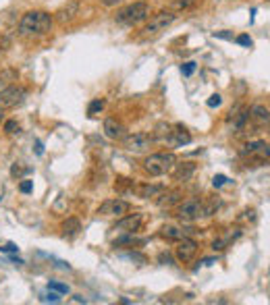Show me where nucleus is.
<instances>
[{
  "instance_id": "1",
  "label": "nucleus",
  "mask_w": 270,
  "mask_h": 305,
  "mask_svg": "<svg viewBox=\"0 0 270 305\" xmlns=\"http://www.w3.org/2000/svg\"><path fill=\"white\" fill-rule=\"evenodd\" d=\"M52 15H48L44 11H31L25 13L21 17V23H19V33L21 36H44L52 29Z\"/></svg>"
},
{
  "instance_id": "2",
  "label": "nucleus",
  "mask_w": 270,
  "mask_h": 305,
  "mask_svg": "<svg viewBox=\"0 0 270 305\" xmlns=\"http://www.w3.org/2000/svg\"><path fill=\"white\" fill-rule=\"evenodd\" d=\"M177 166V156L173 151H160V154H150L144 160V171L152 177H162L166 173H171L173 168Z\"/></svg>"
},
{
  "instance_id": "3",
  "label": "nucleus",
  "mask_w": 270,
  "mask_h": 305,
  "mask_svg": "<svg viewBox=\"0 0 270 305\" xmlns=\"http://www.w3.org/2000/svg\"><path fill=\"white\" fill-rule=\"evenodd\" d=\"M150 17V5L140 0V3H131L125 9H121L116 13V23L121 25H138L142 21H146Z\"/></svg>"
},
{
  "instance_id": "4",
  "label": "nucleus",
  "mask_w": 270,
  "mask_h": 305,
  "mask_svg": "<svg viewBox=\"0 0 270 305\" xmlns=\"http://www.w3.org/2000/svg\"><path fill=\"white\" fill-rule=\"evenodd\" d=\"M175 19H177V15L173 11H160L154 17H150V21L144 25L142 33H144V36H156V33L164 31L168 25H173Z\"/></svg>"
},
{
  "instance_id": "5",
  "label": "nucleus",
  "mask_w": 270,
  "mask_h": 305,
  "mask_svg": "<svg viewBox=\"0 0 270 305\" xmlns=\"http://www.w3.org/2000/svg\"><path fill=\"white\" fill-rule=\"evenodd\" d=\"M154 135L150 133H131V135H125L123 139V147L127 151H133V154H144L148 151L152 145H154Z\"/></svg>"
},
{
  "instance_id": "6",
  "label": "nucleus",
  "mask_w": 270,
  "mask_h": 305,
  "mask_svg": "<svg viewBox=\"0 0 270 305\" xmlns=\"http://www.w3.org/2000/svg\"><path fill=\"white\" fill-rule=\"evenodd\" d=\"M177 216L181 220H185V222H193L199 216H204V201L197 197H189V199L181 201L177 208Z\"/></svg>"
},
{
  "instance_id": "7",
  "label": "nucleus",
  "mask_w": 270,
  "mask_h": 305,
  "mask_svg": "<svg viewBox=\"0 0 270 305\" xmlns=\"http://www.w3.org/2000/svg\"><path fill=\"white\" fill-rule=\"evenodd\" d=\"M25 90L19 86H7L5 90H0V108L7 110V108H15L19 106L23 98H25Z\"/></svg>"
},
{
  "instance_id": "8",
  "label": "nucleus",
  "mask_w": 270,
  "mask_h": 305,
  "mask_svg": "<svg viewBox=\"0 0 270 305\" xmlns=\"http://www.w3.org/2000/svg\"><path fill=\"white\" fill-rule=\"evenodd\" d=\"M241 156L251 158V160H268L270 158V145H266V141H249L243 145V149L239 151Z\"/></svg>"
},
{
  "instance_id": "9",
  "label": "nucleus",
  "mask_w": 270,
  "mask_h": 305,
  "mask_svg": "<svg viewBox=\"0 0 270 305\" xmlns=\"http://www.w3.org/2000/svg\"><path fill=\"white\" fill-rule=\"evenodd\" d=\"M197 253V243L193 239H189V237H181V239L177 241V247H175V256L179 262H191L193 256Z\"/></svg>"
},
{
  "instance_id": "10",
  "label": "nucleus",
  "mask_w": 270,
  "mask_h": 305,
  "mask_svg": "<svg viewBox=\"0 0 270 305\" xmlns=\"http://www.w3.org/2000/svg\"><path fill=\"white\" fill-rule=\"evenodd\" d=\"M129 203L123 201V199H106L102 206L98 208V214H102V216H123L129 212Z\"/></svg>"
},
{
  "instance_id": "11",
  "label": "nucleus",
  "mask_w": 270,
  "mask_h": 305,
  "mask_svg": "<svg viewBox=\"0 0 270 305\" xmlns=\"http://www.w3.org/2000/svg\"><path fill=\"white\" fill-rule=\"evenodd\" d=\"M144 222L142 214H129V216H123L121 220H116V224L112 226V231H119V233H135L140 231Z\"/></svg>"
},
{
  "instance_id": "12",
  "label": "nucleus",
  "mask_w": 270,
  "mask_h": 305,
  "mask_svg": "<svg viewBox=\"0 0 270 305\" xmlns=\"http://www.w3.org/2000/svg\"><path fill=\"white\" fill-rule=\"evenodd\" d=\"M104 135H106L108 139H112V141H123L125 135H127V129H125L123 123L116 121V118L108 116L106 121H104Z\"/></svg>"
},
{
  "instance_id": "13",
  "label": "nucleus",
  "mask_w": 270,
  "mask_h": 305,
  "mask_svg": "<svg viewBox=\"0 0 270 305\" xmlns=\"http://www.w3.org/2000/svg\"><path fill=\"white\" fill-rule=\"evenodd\" d=\"M247 118L256 127H268L270 125V110L262 104H254L249 110H247Z\"/></svg>"
},
{
  "instance_id": "14",
  "label": "nucleus",
  "mask_w": 270,
  "mask_h": 305,
  "mask_svg": "<svg viewBox=\"0 0 270 305\" xmlns=\"http://www.w3.org/2000/svg\"><path fill=\"white\" fill-rule=\"evenodd\" d=\"M168 143L175 145V147H183V145L191 143V135H189V131L185 129L183 125H177L175 129H171V137H168Z\"/></svg>"
},
{
  "instance_id": "15",
  "label": "nucleus",
  "mask_w": 270,
  "mask_h": 305,
  "mask_svg": "<svg viewBox=\"0 0 270 305\" xmlns=\"http://www.w3.org/2000/svg\"><path fill=\"white\" fill-rule=\"evenodd\" d=\"M164 193V185H150V183H144L138 187V195L142 199H150V197H160Z\"/></svg>"
},
{
  "instance_id": "16",
  "label": "nucleus",
  "mask_w": 270,
  "mask_h": 305,
  "mask_svg": "<svg viewBox=\"0 0 270 305\" xmlns=\"http://www.w3.org/2000/svg\"><path fill=\"white\" fill-rule=\"evenodd\" d=\"M77 11H79V5H77V3H69V5L62 7V9L56 13V21H58V23H69V21H73L75 15H77Z\"/></svg>"
},
{
  "instance_id": "17",
  "label": "nucleus",
  "mask_w": 270,
  "mask_h": 305,
  "mask_svg": "<svg viewBox=\"0 0 270 305\" xmlns=\"http://www.w3.org/2000/svg\"><path fill=\"white\" fill-rule=\"evenodd\" d=\"M195 173V164L193 162H181L177 164V171H175V179L177 181H189Z\"/></svg>"
},
{
  "instance_id": "18",
  "label": "nucleus",
  "mask_w": 270,
  "mask_h": 305,
  "mask_svg": "<svg viewBox=\"0 0 270 305\" xmlns=\"http://www.w3.org/2000/svg\"><path fill=\"white\" fill-rule=\"evenodd\" d=\"M81 231V222H79V218H66L64 220V222H62V235L64 237H69V239H71V237H75L77 233Z\"/></svg>"
},
{
  "instance_id": "19",
  "label": "nucleus",
  "mask_w": 270,
  "mask_h": 305,
  "mask_svg": "<svg viewBox=\"0 0 270 305\" xmlns=\"http://www.w3.org/2000/svg\"><path fill=\"white\" fill-rule=\"evenodd\" d=\"M181 199V191L173 189V191H166V195H162V199H158V206L160 208H171L173 203H177Z\"/></svg>"
},
{
  "instance_id": "20",
  "label": "nucleus",
  "mask_w": 270,
  "mask_h": 305,
  "mask_svg": "<svg viewBox=\"0 0 270 305\" xmlns=\"http://www.w3.org/2000/svg\"><path fill=\"white\" fill-rule=\"evenodd\" d=\"M162 237H166V239H173V241H179L181 237H185V233L181 231V228H177V226H173V224H166V226H162V233H160Z\"/></svg>"
},
{
  "instance_id": "21",
  "label": "nucleus",
  "mask_w": 270,
  "mask_h": 305,
  "mask_svg": "<svg viewBox=\"0 0 270 305\" xmlns=\"http://www.w3.org/2000/svg\"><path fill=\"white\" fill-rule=\"evenodd\" d=\"M133 243H140V239H135L133 233H125L123 237H119V239H114V247H123V245H133Z\"/></svg>"
},
{
  "instance_id": "22",
  "label": "nucleus",
  "mask_w": 270,
  "mask_h": 305,
  "mask_svg": "<svg viewBox=\"0 0 270 305\" xmlns=\"http://www.w3.org/2000/svg\"><path fill=\"white\" fill-rule=\"evenodd\" d=\"M40 301H42V303H60V293L48 289L46 293L40 295Z\"/></svg>"
},
{
  "instance_id": "23",
  "label": "nucleus",
  "mask_w": 270,
  "mask_h": 305,
  "mask_svg": "<svg viewBox=\"0 0 270 305\" xmlns=\"http://www.w3.org/2000/svg\"><path fill=\"white\" fill-rule=\"evenodd\" d=\"M17 81V71L15 69H5V71H0V83L3 86H9V83Z\"/></svg>"
},
{
  "instance_id": "24",
  "label": "nucleus",
  "mask_w": 270,
  "mask_h": 305,
  "mask_svg": "<svg viewBox=\"0 0 270 305\" xmlns=\"http://www.w3.org/2000/svg\"><path fill=\"white\" fill-rule=\"evenodd\" d=\"M193 3H195V0H173V3H171V11L173 13L175 11H187Z\"/></svg>"
},
{
  "instance_id": "25",
  "label": "nucleus",
  "mask_w": 270,
  "mask_h": 305,
  "mask_svg": "<svg viewBox=\"0 0 270 305\" xmlns=\"http://www.w3.org/2000/svg\"><path fill=\"white\" fill-rule=\"evenodd\" d=\"M48 289H52V291H56V293H60V295L69 293V286H66L64 282H60V280H50V282H48Z\"/></svg>"
},
{
  "instance_id": "26",
  "label": "nucleus",
  "mask_w": 270,
  "mask_h": 305,
  "mask_svg": "<svg viewBox=\"0 0 270 305\" xmlns=\"http://www.w3.org/2000/svg\"><path fill=\"white\" fill-rule=\"evenodd\" d=\"M27 173H31L29 166H21V164H13L11 166V177H23Z\"/></svg>"
},
{
  "instance_id": "27",
  "label": "nucleus",
  "mask_w": 270,
  "mask_h": 305,
  "mask_svg": "<svg viewBox=\"0 0 270 305\" xmlns=\"http://www.w3.org/2000/svg\"><path fill=\"white\" fill-rule=\"evenodd\" d=\"M102 108H104V100H100V98H98V100H94L92 104H90L88 114H90V116H96V114H98L100 110H102Z\"/></svg>"
},
{
  "instance_id": "28",
  "label": "nucleus",
  "mask_w": 270,
  "mask_h": 305,
  "mask_svg": "<svg viewBox=\"0 0 270 305\" xmlns=\"http://www.w3.org/2000/svg\"><path fill=\"white\" fill-rule=\"evenodd\" d=\"M127 260H131V262H138L140 266H144V264H148V258L144 256V253H138V251H131V253H127L125 256Z\"/></svg>"
},
{
  "instance_id": "29",
  "label": "nucleus",
  "mask_w": 270,
  "mask_h": 305,
  "mask_svg": "<svg viewBox=\"0 0 270 305\" xmlns=\"http://www.w3.org/2000/svg\"><path fill=\"white\" fill-rule=\"evenodd\" d=\"M21 131V127H19V123L17 121H7L5 123V133L7 135H15V133H19Z\"/></svg>"
},
{
  "instance_id": "30",
  "label": "nucleus",
  "mask_w": 270,
  "mask_h": 305,
  "mask_svg": "<svg viewBox=\"0 0 270 305\" xmlns=\"http://www.w3.org/2000/svg\"><path fill=\"white\" fill-rule=\"evenodd\" d=\"M229 243H231V237H223V239H216V241L212 243V249H214V251H221V249H225Z\"/></svg>"
},
{
  "instance_id": "31",
  "label": "nucleus",
  "mask_w": 270,
  "mask_h": 305,
  "mask_svg": "<svg viewBox=\"0 0 270 305\" xmlns=\"http://www.w3.org/2000/svg\"><path fill=\"white\" fill-rule=\"evenodd\" d=\"M193 71H195V62H193V60H189V62H185V64L181 66V73H183L185 77H189V75H193Z\"/></svg>"
},
{
  "instance_id": "32",
  "label": "nucleus",
  "mask_w": 270,
  "mask_h": 305,
  "mask_svg": "<svg viewBox=\"0 0 270 305\" xmlns=\"http://www.w3.org/2000/svg\"><path fill=\"white\" fill-rule=\"evenodd\" d=\"M206 104H208L210 108H216V106H221V104H223V98L218 96V94H212V96L208 98V102H206Z\"/></svg>"
},
{
  "instance_id": "33",
  "label": "nucleus",
  "mask_w": 270,
  "mask_h": 305,
  "mask_svg": "<svg viewBox=\"0 0 270 305\" xmlns=\"http://www.w3.org/2000/svg\"><path fill=\"white\" fill-rule=\"evenodd\" d=\"M19 191H21V193H31V191H33V181H27V179L21 181V183H19Z\"/></svg>"
},
{
  "instance_id": "34",
  "label": "nucleus",
  "mask_w": 270,
  "mask_h": 305,
  "mask_svg": "<svg viewBox=\"0 0 270 305\" xmlns=\"http://www.w3.org/2000/svg\"><path fill=\"white\" fill-rule=\"evenodd\" d=\"M237 44H239V46H245V48H249V46L254 44V42H251V38L247 36V33H241V36H237Z\"/></svg>"
},
{
  "instance_id": "35",
  "label": "nucleus",
  "mask_w": 270,
  "mask_h": 305,
  "mask_svg": "<svg viewBox=\"0 0 270 305\" xmlns=\"http://www.w3.org/2000/svg\"><path fill=\"white\" fill-rule=\"evenodd\" d=\"M229 179L225 177V175H214V179H212V185H214V187H223V185L227 183Z\"/></svg>"
},
{
  "instance_id": "36",
  "label": "nucleus",
  "mask_w": 270,
  "mask_h": 305,
  "mask_svg": "<svg viewBox=\"0 0 270 305\" xmlns=\"http://www.w3.org/2000/svg\"><path fill=\"white\" fill-rule=\"evenodd\" d=\"M17 251H19V247H17L15 243H7V245L0 247V253H17Z\"/></svg>"
},
{
  "instance_id": "37",
  "label": "nucleus",
  "mask_w": 270,
  "mask_h": 305,
  "mask_svg": "<svg viewBox=\"0 0 270 305\" xmlns=\"http://www.w3.org/2000/svg\"><path fill=\"white\" fill-rule=\"evenodd\" d=\"M158 262H160V264H173V258L168 256V253H160V256H158Z\"/></svg>"
},
{
  "instance_id": "38",
  "label": "nucleus",
  "mask_w": 270,
  "mask_h": 305,
  "mask_svg": "<svg viewBox=\"0 0 270 305\" xmlns=\"http://www.w3.org/2000/svg\"><path fill=\"white\" fill-rule=\"evenodd\" d=\"M214 38H223V40H231L233 33H227V31H214Z\"/></svg>"
},
{
  "instance_id": "39",
  "label": "nucleus",
  "mask_w": 270,
  "mask_h": 305,
  "mask_svg": "<svg viewBox=\"0 0 270 305\" xmlns=\"http://www.w3.org/2000/svg\"><path fill=\"white\" fill-rule=\"evenodd\" d=\"M100 3H102L104 7H116L119 3H123V0H100Z\"/></svg>"
},
{
  "instance_id": "40",
  "label": "nucleus",
  "mask_w": 270,
  "mask_h": 305,
  "mask_svg": "<svg viewBox=\"0 0 270 305\" xmlns=\"http://www.w3.org/2000/svg\"><path fill=\"white\" fill-rule=\"evenodd\" d=\"M36 154H38V156L44 154V145H42V141H36Z\"/></svg>"
},
{
  "instance_id": "41",
  "label": "nucleus",
  "mask_w": 270,
  "mask_h": 305,
  "mask_svg": "<svg viewBox=\"0 0 270 305\" xmlns=\"http://www.w3.org/2000/svg\"><path fill=\"white\" fill-rule=\"evenodd\" d=\"M11 262H13V264H17V266H21V264H23V260H21V258H17V256H11Z\"/></svg>"
},
{
  "instance_id": "42",
  "label": "nucleus",
  "mask_w": 270,
  "mask_h": 305,
  "mask_svg": "<svg viewBox=\"0 0 270 305\" xmlns=\"http://www.w3.org/2000/svg\"><path fill=\"white\" fill-rule=\"evenodd\" d=\"M210 264H214V258H206L204 260V266H210Z\"/></svg>"
},
{
  "instance_id": "43",
  "label": "nucleus",
  "mask_w": 270,
  "mask_h": 305,
  "mask_svg": "<svg viewBox=\"0 0 270 305\" xmlns=\"http://www.w3.org/2000/svg\"><path fill=\"white\" fill-rule=\"evenodd\" d=\"M75 301H77V303H86V299H83L81 295H75Z\"/></svg>"
},
{
  "instance_id": "44",
  "label": "nucleus",
  "mask_w": 270,
  "mask_h": 305,
  "mask_svg": "<svg viewBox=\"0 0 270 305\" xmlns=\"http://www.w3.org/2000/svg\"><path fill=\"white\" fill-rule=\"evenodd\" d=\"M3 121H5V110L0 108V123H3Z\"/></svg>"
},
{
  "instance_id": "45",
  "label": "nucleus",
  "mask_w": 270,
  "mask_h": 305,
  "mask_svg": "<svg viewBox=\"0 0 270 305\" xmlns=\"http://www.w3.org/2000/svg\"><path fill=\"white\" fill-rule=\"evenodd\" d=\"M268 3H270V0H268Z\"/></svg>"
}]
</instances>
